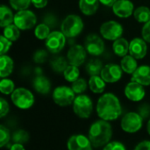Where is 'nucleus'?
Masks as SVG:
<instances>
[{"mask_svg":"<svg viewBox=\"0 0 150 150\" xmlns=\"http://www.w3.org/2000/svg\"><path fill=\"white\" fill-rule=\"evenodd\" d=\"M9 3L12 9L19 11L27 10L32 4V0H9Z\"/></svg>","mask_w":150,"mask_h":150,"instance_id":"obj_34","label":"nucleus"},{"mask_svg":"<svg viewBox=\"0 0 150 150\" xmlns=\"http://www.w3.org/2000/svg\"><path fill=\"white\" fill-rule=\"evenodd\" d=\"M0 44H1V48H0V55L1 54H6L7 52L10 50L11 47L12 46V41L5 38L4 35L0 36Z\"/></svg>","mask_w":150,"mask_h":150,"instance_id":"obj_39","label":"nucleus"},{"mask_svg":"<svg viewBox=\"0 0 150 150\" xmlns=\"http://www.w3.org/2000/svg\"><path fill=\"white\" fill-rule=\"evenodd\" d=\"M123 70L121 67L116 63H108L104 66L100 76L105 81V83H113L120 81L122 77Z\"/></svg>","mask_w":150,"mask_h":150,"instance_id":"obj_13","label":"nucleus"},{"mask_svg":"<svg viewBox=\"0 0 150 150\" xmlns=\"http://www.w3.org/2000/svg\"><path fill=\"white\" fill-rule=\"evenodd\" d=\"M0 105H1V109H0V112H1V118H4V117L9 112L10 106H9L8 102H7L4 98H0Z\"/></svg>","mask_w":150,"mask_h":150,"instance_id":"obj_43","label":"nucleus"},{"mask_svg":"<svg viewBox=\"0 0 150 150\" xmlns=\"http://www.w3.org/2000/svg\"><path fill=\"white\" fill-rule=\"evenodd\" d=\"M10 150H25L23 144H19V143H14L11 145V149Z\"/></svg>","mask_w":150,"mask_h":150,"instance_id":"obj_47","label":"nucleus"},{"mask_svg":"<svg viewBox=\"0 0 150 150\" xmlns=\"http://www.w3.org/2000/svg\"><path fill=\"white\" fill-rule=\"evenodd\" d=\"M103 150H127L124 144L120 142H112L106 144Z\"/></svg>","mask_w":150,"mask_h":150,"instance_id":"obj_41","label":"nucleus"},{"mask_svg":"<svg viewBox=\"0 0 150 150\" xmlns=\"http://www.w3.org/2000/svg\"><path fill=\"white\" fill-rule=\"evenodd\" d=\"M124 92H125L126 97L129 100L134 101V102L142 101L144 98L145 94H146L143 85L134 81H131L126 85Z\"/></svg>","mask_w":150,"mask_h":150,"instance_id":"obj_14","label":"nucleus"},{"mask_svg":"<svg viewBox=\"0 0 150 150\" xmlns=\"http://www.w3.org/2000/svg\"><path fill=\"white\" fill-rule=\"evenodd\" d=\"M142 39L147 43H150V20L143 25L142 29Z\"/></svg>","mask_w":150,"mask_h":150,"instance_id":"obj_42","label":"nucleus"},{"mask_svg":"<svg viewBox=\"0 0 150 150\" xmlns=\"http://www.w3.org/2000/svg\"><path fill=\"white\" fill-rule=\"evenodd\" d=\"M131 81H134L143 86L150 85V66L142 65L132 75Z\"/></svg>","mask_w":150,"mask_h":150,"instance_id":"obj_18","label":"nucleus"},{"mask_svg":"<svg viewBox=\"0 0 150 150\" xmlns=\"http://www.w3.org/2000/svg\"><path fill=\"white\" fill-rule=\"evenodd\" d=\"M83 21L80 16L69 14L62 21L61 31L68 39H73L83 32Z\"/></svg>","mask_w":150,"mask_h":150,"instance_id":"obj_3","label":"nucleus"},{"mask_svg":"<svg viewBox=\"0 0 150 150\" xmlns=\"http://www.w3.org/2000/svg\"><path fill=\"white\" fill-rule=\"evenodd\" d=\"M104 66L100 60L98 59H91L88 62L85 66V69L88 75L92 76H99Z\"/></svg>","mask_w":150,"mask_h":150,"instance_id":"obj_28","label":"nucleus"},{"mask_svg":"<svg viewBox=\"0 0 150 150\" xmlns=\"http://www.w3.org/2000/svg\"><path fill=\"white\" fill-rule=\"evenodd\" d=\"M11 99L18 108L22 110H27L34 104L33 94L29 90L22 87L15 89L11 94Z\"/></svg>","mask_w":150,"mask_h":150,"instance_id":"obj_4","label":"nucleus"},{"mask_svg":"<svg viewBox=\"0 0 150 150\" xmlns=\"http://www.w3.org/2000/svg\"><path fill=\"white\" fill-rule=\"evenodd\" d=\"M99 32L104 39L114 41L122 37L124 29L122 25L118 21L108 20L101 25Z\"/></svg>","mask_w":150,"mask_h":150,"instance_id":"obj_6","label":"nucleus"},{"mask_svg":"<svg viewBox=\"0 0 150 150\" xmlns=\"http://www.w3.org/2000/svg\"><path fill=\"white\" fill-rule=\"evenodd\" d=\"M14 16L12 11L5 4H2L0 6V26L4 28L5 26L13 24Z\"/></svg>","mask_w":150,"mask_h":150,"instance_id":"obj_24","label":"nucleus"},{"mask_svg":"<svg viewBox=\"0 0 150 150\" xmlns=\"http://www.w3.org/2000/svg\"><path fill=\"white\" fill-rule=\"evenodd\" d=\"M66 40L67 37L62 31H53L45 40L46 48L52 54H58L64 48Z\"/></svg>","mask_w":150,"mask_h":150,"instance_id":"obj_9","label":"nucleus"},{"mask_svg":"<svg viewBox=\"0 0 150 150\" xmlns=\"http://www.w3.org/2000/svg\"><path fill=\"white\" fill-rule=\"evenodd\" d=\"M48 0H32L33 5L37 9H42L47 6Z\"/></svg>","mask_w":150,"mask_h":150,"instance_id":"obj_44","label":"nucleus"},{"mask_svg":"<svg viewBox=\"0 0 150 150\" xmlns=\"http://www.w3.org/2000/svg\"><path fill=\"white\" fill-rule=\"evenodd\" d=\"M33 87L38 93L47 95L51 90V82L43 75L36 76V77L33 81Z\"/></svg>","mask_w":150,"mask_h":150,"instance_id":"obj_19","label":"nucleus"},{"mask_svg":"<svg viewBox=\"0 0 150 150\" xmlns=\"http://www.w3.org/2000/svg\"><path fill=\"white\" fill-rule=\"evenodd\" d=\"M11 140L14 142V143L24 144L27 142V141L29 140V134L25 130H17L13 133Z\"/></svg>","mask_w":150,"mask_h":150,"instance_id":"obj_35","label":"nucleus"},{"mask_svg":"<svg viewBox=\"0 0 150 150\" xmlns=\"http://www.w3.org/2000/svg\"><path fill=\"white\" fill-rule=\"evenodd\" d=\"M48 57V54L45 49H38L33 53V60L35 63L37 64H43L44 62H47Z\"/></svg>","mask_w":150,"mask_h":150,"instance_id":"obj_36","label":"nucleus"},{"mask_svg":"<svg viewBox=\"0 0 150 150\" xmlns=\"http://www.w3.org/2000/svg\"><path fill=\"white\" fill-rule=\"evenodd\" d=\"M120 67L123 72L129 75H133L138 68L137 59L133 57L131 54H127L126 56L122 57L120 61Z\"/></svg>","mask_w":150,"mask_h":150,"instance_id":"obj_23","label":"nucleus"},{"mask_svg":"<svg viewBox=\"0 0 150 150\" xmlns=\"http://www.w3.org/2000/svg\"><path fill=\"white\" fill-rule=\"evenodd\" d=\"M51 33V28L45 23H40L37 25L34 28V35L39 40H47Z\"/></svg>","mask_w":150,"mask_h":150,"instance_id":"obj_31","label":"nucleus"},{"mask_svg":"<svg viewBox=\"0 0 150 150\" xmlns=\"http://www.w3.org/2000/svg\"><path fill=\"white\" fill-rule=\"evenodd\" d=\"M134 150H150V141H143L140 142Z\"/></svg>","mask_w":150,"mask_h":150,"instance_id":"obj_45","label":"nucleus"},{"mask_svg":"<svg viewBox=\"0 0 150 150\" xmlns=\"http://www.w3.org/2000/svg\"><path fill=\"white\" fill-rule=\"evenodd\" d=\"M97 112L101 120L106 121L117 120L122 112L120 99L112 93L102 95L98 100Z\"/></svg>","mask_w":150,"mask_h":150,"instance_id":"obj_1","label":"nucleus"},{"mask_svg":"<svg viewBox=\"0 0 150 150\" xmlns=\"http://www.w3.org/2000/svg\"><path fill=\"white\" fill-rule=\"evenodd\" d=\"M147 130H148V133H149V134L150 135V120H149V122H148V125H147Z\"/></svg>","mask_w":150,"mask_h":150,"instance_id":"obj_48","label":"nucleus"},{"mask_svg":"<svg viewBox=\"0 0 150 150\" xmlns=\"http://www.w3.org/2000/svg\"><path fill=\"white\" fill-rule=\"evenodd\" d=\"M87 57V51L84 47L79 44H74L67 53V59L70 65L79 67L83 65Z\"/></svg>","mask_w":150,"mask_h":150,"instance_id":"obj_12","label":"nucleus"},{"mask_svg":"<svg viewBox=\"0 0 150 150\" xmlns=\"http://www.w3.org/2000/svg\"><path fill=\"white\" fill-rule=\"evenodd\" d=\"M69 65L67 57H63L62 55L54 56L50 60V67L54 72L61 74L65 71L67 67Z\"/></svg>","mask_w":150,"mask_h":150,"instance_id":"obj_25","label":"nucleus"},{"mask_svg":"<svg viewBox=\"0 0 150 150\" xmlns=\"http://www.w3.org/2000/svg\"><path fill=\"white\" fill-rule=\"evenodd\" d=\"M129 41L125 38H120L113 41L112 50L114 54L119 57H124L129 54Z\"/></svg>","mask_w":150,"mask_h":150,"instance_id":"obj_22","label":"nucleus"},{"mask_svg":"<svg viewBox=\"0 0 150 150\" xmlns=\"http://www.w3.org/2000/svg\"><path fill=\"white\" fill-rule=\"evenodd\" d=\"M89 86V83L86 82L85 79L83 78H78L77 80H76L75 82L72 83L71 88L74 91V92L76 94H83L86 90L87 87Z\"/></svg>","mask_w":150,"mask_h":150,"instance_id":"obj_33","label":"nucleus"},{"mask_svg":"<svg viewBox=\"0 0 150 150\" xmlns=\"http://www.w3.org/2000/svg\"><path fill=\"white\" fill-rule=\"evenodd\" d=\"M148 53L147 42L142 38H134L129 43V54L137 60L143 59Z\"/></svg>","mask_w":150,"mask_h":150,"instance_id":"obj_16","label":"nucleus"},{"mask_svg":"<svg viewBox=\"0 0 150 150\" xmlns=\"http://www.w3.org/2000/svg\"><path fill=\"white\" fill-rule=\"evenodd\" d=\"M20 31L31 30L37 24V17L33 11L30 10H23L17 11L14 16L13 22Z\"/></svg>","mask_w":150,"mask_h":150,"instance_id":"obj_7","label":"nucleus"},{"mask_svg":"<svg viewBox=\"0 0 150 150\" xmlns=\"http://www.w3.org/2000/svg\"><path fill=\"white\" fill-rule=\"evenodd\" d=\"M134 17L138 23L146 24L150 20V9L145 5L139 6L134 10Z\"/></svg>","mask_w":150,"mask_h":150,"instance_id":"obj_27","label":"nucleus"},{"mask_svg":"<svg viewBox=\"0 0 150 150\" xmlns=\"http://www.w3.org/2000/svg\"><path fill=\"white\" fill-rule=\"evenodd\" d=\"M72 88L68 86H58L53 91V100L60 106H68L73 104L76 96Z\"/></svg>","mask_w":150,"mask_h":150,"instance_id":"obj_8","label":"nucleus"},{"mask_svg":"<svg viewBox=\"0 0 150 150\" xmlns=\"http://www.w3.org/2000/svg\"><path fill=\"white\" fill-rule=\"evenodd\" d=\"M15 91V83L12 80L8 78H2L0 81V91L3 94L10 95Z\"/></svg>","mask_w":150,"mask_h":150,"instance_id":"obj_32","label":"nucleus"},{"mask_svg":"<svg viewBox=\"0 0 150 150\" xmlns=\"http://www.w3.org/2000/svg\"><path fill=\"white\" fill-rule=\"evenodd\" d=\"M79 76H80V71L78 67L70 64L67 67V69L63 72V76L65 80L69 83H73L76 80H77L79 78Z\"/></svg>","mask_w":150,"mask_h":150,"instance_id":"obj_30","label":"nucleus"},{"mask_svg":"<svg viewBox=\"0 0 150 150\" xmlns=\"http://www.w3.org/2000/svg\"><path fill=\"white\" fill-rule=\"evenodd\" d=\"M138 113L140 116L143 119L146 120L150 116V105L148 104H142L139 106L138 108Z\"/></svg>","mask_w":150,"mask_h":150,"instance_id":"obj_40","label":"nucleus"},{"mask_svg":"<svg viewBox=\"0 0 150 150\" xmlns=\"http://www.w3.org/2000/svg\"><path fill=\"white\" fill-rule=\"evenodd\" d=\"M143 119L138 112H128L121 120V128L124 132L134 134L142 127Z\"/></svg>","mask_w":150,"mask_h":150,"instance_id":"obj_11","label":"nucleus"},{"mask_svg":"<svg viewBox=\"0 0 150 150\" xmlns=\"http://www.w3.org/2000/svg\"><path fill=\"white\" fill-rule=\"evenodd\" d=\"M79 9L83 14L85 16H92L94 15L100 4L99 0H79Z\"/></svg>","mask_w":150,"mask_h":150,"instance_id":"obj_20","label":"nucleus"},{"mask_svg":"<svg viewBox=\"0 0 150 150\" xmlns=\"http://www.w3.org/2000/svg\"><path fill=\"white\" fill-rule=\"evenodd\" d=\"M11 138V137L10 135L8 129L6 127H4V126H0V147L3 148L5 145H7V143H9Z\"/></svg>","mask_w":150,"mask_h":150,"instance_id":"obj_38","label":"nucleus"},{"mask_svg":"<svg viewBox=\"0 0 150 150\" xmlns=\"http://www.w3.org/2000/svg\"><path fill=\"white\" fill-rule=\"evenodd\" d=\"M100 4H102L105 6L107 7H112V5L118 1V0H99Z\"/></svg>","mask_w":150,"mask_h":150,"instance_id":"obj_46","label":"nucleus"},{"mask_svg":"<svg viewBox=\"0 0 150 150\" xmlns=\"http://www.w3.org/2000/svg\"><path fill=\"white\" fill-rule=\"evenodd\" d=\"M112 135V129L110 123L106 120H100L91 126L88 137L93 147L100 148L110 142Z\"/></svg>","mask_w":150,"mask_h":150,"instance_id":"obj_2","label":"nucleus"},{"mask_svg":"<svg viewBox=\"0 0 150 150\" xmlns=\"http://www.w3.org/2000/svg\"><path fill=\"white\" fill-rule=\"evenodd\" d=\"M14 69L13 60L7 54L0 55V77L6 78L9 76Z\"/></svg>","mask_w":150,"mask_h":150,"instance_id":"obj_21","label":"nucleus"},{"mask_svg":"<svg viewBox=\"0 0 150 150\" xmlns=\"http://www.w3.org/2000/svg\"><path fill=\"white\" fill-rule=\"evenodd\" d=\"M43 23L47 25L50 28H54L58 25V18L54 13L47 12L43 17Z\"/></svg>","mask_w":150,"mask_h":150,"instance_id":"obj_37","label":"nucleus"},{"mask_svg":"<svg viewBox=\"0 0 150 150\" xmlns=\"http://www.w3.org/2000/svg\"><path fill=\"white\" fill-rule=\"evenodd\" d=\"M89 88L90 90L96 94L103 93L105 89V81L100 76H92L89 79Z\"/></svg>","mask_w":150,"mask_h":150,"instance_id":"obj_26","label":"nucleus"},{"mask_svg":"<svg viewBox=\"0 0 150 150\" xmlns=\"http://www.w3.org/2000/svg\"><path fill=\"white\" fill-rule=\"evenodd\" d=\"M93 109V104L91 98L83 94H80L76 97L73 102V110L76 115L82 119H87L91 116Z\"/></svg>","mask_w":150,"mask_h":150,"instance_id":"obj_5","label":"nucleus"},{"mask_svg":"<svg viewBox=\"0 0 150 150\" xmlns=\"http://www.w3.org/2000/svg\"><path fill=\"white\" fill-rule=\"evenodd\" d=\"M3 35L7 38L8 40H10L11 41L14 42L16 41L19 36H20V30L19 28L13 23L11 25H9L7 26H5L4 28L3 31Z\"/></svg>","mask_w":150,"mask_h":150,"instance_id":"obj_29","label":"nucleus"},{"mask_svg":"<svg viewBox=\"0 0 150 150\" xmlns=\"http://www.w3.org/2000/svg\"><path fill=\"white\" fill-rule=\"evenodd\" d=\"M84 47L87 53L92 56L101 55L105 49L103 39L97 33H90L84 40Z\"/></svg>","mask_w":150,"mask_h":150,"instance_id":"obj_10","label":"nucleus"},{"mask_svg":"<svg viewBox=\"0 0 150 150\" xmlns=\"http://www.w3.org/2000/svg\"><path fill=\"white\" fill-rule=\"evenodd\" d=\"M69 150H92V144L89 139L83 134L72 135L67 143Z\"/></svg>","mask_w":150,"mask_h":150,"instance_id":"obj_17","label":"nucleus"},{"mask_svg":"<svg viewBox=\"0 0 150 150\" xmlns=\"http://www.w3.org/2000/svg\"><path fill=\"white\" fill-rule=\"evenodd\" d=\"M112 8L113 13L120 18H129L135 10L134 4L131 0H118Z\"/></svg>","mask_w":150,"mask_h":150,"instance_id":"obj_15","label":"nucleus"}]
</instances>
